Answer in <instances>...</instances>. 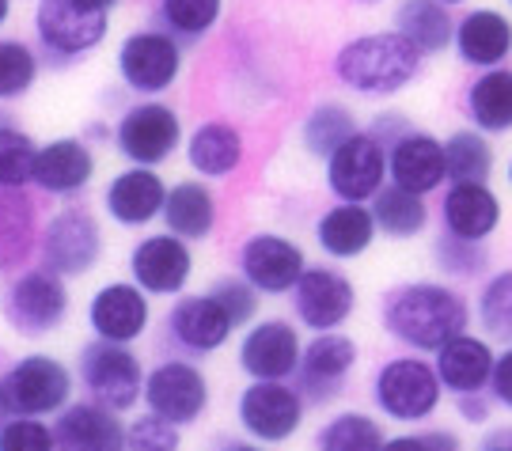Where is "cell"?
<instances>
[{"label":"cell","mask_w":512,"mask_h":451,"mask_svg":"<svg viewBox=\"0 0 512 451\" xmlns=\"http://www.w3.org/2000/svg\"><path fill=\"white\" fill-rule=\"evenodd\" d=\"M183 448V433L175 421L160 414H137L126 425V451H179Z\"/></svg>","instance_id":"43"},{"label":"cell","mask_w":512,"mask_h":451,"mask_svg":"<svg viewBox=\"0 0 512 451\" xmlns=\"http://www.w3.org/2000/svg\"><path fill=\"white\" fill-rule=\"evenodd\" d=\"M209 296L217 300L224 311H228V319L236 323V330L239 326H251L255 323V315H258V296L262 292L239 273V277H217L213 285H209Z\"/></svg>","instance_id":"44"},{"label":"cell","mask_w":512,"mask_h":451,"mask_svg":"<svg viewBox=\"0 0 512 451\" xmlns=\"http://www.w3.org/2000/svg\"><path fill=\"white\" fill-rule=\"evenodd\" d=\"M31 217L35 213H31L27 198L12 186H0V270L19 266L38 247L35 220Z\"/></svg>","instance_id":"34"},{"label":"cell","mask_w":512,"mask_h":451,"mask_svg":"<svg viewBox=\"0 0 512 451\" xmlns=\"http://www.w3.org/2000/svg\"><path fill=\"white\" fill-rule=\"evenodd\" d=\"M35 156L38 148L27 133L0 126V186L23 190L27 182L35 179Z\"/></svg>","instance_id":"41"},{"label":"cell","mask_w":512,"mask_h":451,"mask_svg":"<svg viewBox=\"0 0 512 451\" xmlns=\"http://www.w3.org/2000/svg\"><path fill=\"white\" fill-rule=\"evenodd\" d=\"M509 186H512V163H509Z\"/></svg>","instance_id":"56"},{"label":"cell","mask_w":512,"mask_h":451,"mask_svg":"<svg viewBox=\"0 0 512 451\" xmlns=\"http://www.w3.org/2000/svg\"><path fill=\"white\" fill-rule=\"evenodd\" d=\"M456 414L467 421V425H486L490 414H494V398H486V391H478V395H456Z\"/></svg>","instance_id":"48"},{"label":"cell","mask_w":512,"mask_h":451,"mask_svg":"<svg viewBox=\"0 0 512 451\" xmlns=\"http://www.w3.org/2000/svg\"><path fill=\"white\" fill-rule=\"evenodd\" d=\"M433 266L448 281H478L490 273V247L475 239H459V235L440 232L433 239Z\"/></svg>","instance_id":"39"},{"label":"cell","mask_w":512,"mask_h":451,"mask_svg":"<svg viewBox=\"0 0 512 451\" xmlns=\"http://www.w3.org/2000/svg\"><path fill=\"white\" fill-rule=\"evenodd\" d=\"M304 342L289 319H258L239 338V368L251 379H293Z\"/></svg>","instance_id":"17"},{"label":"cell","mask_w":512,"mask_h":451,"mask_svg":"<svg viewBox=\"0 0 512 451\" xmlns=\"http://www.w3.org/2000/svg\"><path fill=\"white\" fill-rule=\"evenodd\" d=\"M190 273H194L190 243L171 232L145 235L129 254V277L148 296H179L190 281Z\"/></svg>","instance_id":"18"},{"label":"cell","mask_w":512,"mask_h":451,"mask_svg":"<svg viewBox=\"0 0 512 451\" xmlns=\"http://www.w3.org/2000/svg\"><path fill=\"white\" fill-rule=\"evenodd\" d=\"M361 4H384V0H361Z\"/></svg>","instance_id":"55"},{"label":"cell","mask_w":512,"mask_h":451,"mask_svg":"<svg viewBox=\"0 0 512 451\" xmlns=\"http://www.w3.org/2000/svg\"><path fill=\"white\" fill-rule=\"evenodd\" d=\"M164 224L186 243H202L217 228V194L198 179L175 182L164 201Z\"/></svg>","instance_id":"29"},{"label":"cell","mask_w":512,"mask_h":451,"mask_svg":"<svg viewBox=\"0 0 512 451\" xmlns=\"http://www.w3.org/2000/svg\"><path fill=\"white\" fill-rule=\"evenodd\" d=\"M0 315L19 338H46L69 319V289L65 277L38 266L12 277V285L0 296Z\"/></svg>","instance_id":"5"},{"label":"cell","mask_w":512,"mask_h":451,"mask_svg":"<svg viewBox=\"0 0 512 451\" xmlns=\"http://www.w3.org/2000/svg\"><path fill=\"white\" fill-rule=\"evenodd\" d=\"M475 315H478V330L490 342L512 345V270H497L490 277H482Z\"/></svg>","instance_id":"37"},{"label":"cell","mask_w":512,"mask_h":451,"mask_svg":"<svg viewBox=\"0 0 512 451\" xmlns=\"http://www.w3.org/2000/svg\"><path fill=\"white\" fill-rule=\"evenodd\" d=\"M220 451H266V448H258V444H243V440H232V444H224Z\"/></svg>","instance_id":"51"},{"label":"cell","mask_w":512,"mask_h":451,"mask_svg":"<svg viewBox=\"0 0 512 451\" xmlns=\"http://www.w3.org/2000/svg\"><path fill=\"white\" fill-rule=\"evenodd\" d=\"M167 186L152 167H126L122 175H114L107 186V217H114V224L122 228H145L156 217H164V201H167Z\"/></svg>","instance_id":"25"},{"label":"cell","mask_w":512,"mask_h":451,"mask_svg":"<svg viewBox=\"0 0 512 451\" xmlns=\"http://www.w3.org/2000/svg\"><path fill=\"white\" fill-rule=\"evenodd\" d=\"M509 4H512V0H509Z\"/></svg>","instance_id":"58"},{"label":"cell","mask_w":512,"mask_h":451,"mask_svg":"<svg viewBox=\"0 0 512 451\" xmlns=\"http://www.w3.org/2000/svg\"><path fill=\"white\" fill-rule=\"evenodd\" d=\"M372 402L387 421L421 425L440 410L444 383H440L433 361H425L421 353L387 357L372 376Z\"/></svg>","instance_id":"3"},{"label":"cell","mask_w":512,"mask_h":451,"mask_svg":"<svg viewBox=\"0 0 512 451\" xmlns=\"http://www.w3.org/2000/svg\"><path fill=\"white\" fill-rule=\"evenodd\" d=\"M289 296H293L296 323L315 334L342 330L357 311V289L338 266H308Z\"/></svg>","instance_id":"12"},{"label":"cell","mask_w":512,"mask_h":451,"mask_svg":"<svg viewBox=\"0 0 512 451\" xmlns=\"http://www.w3.org/2000/svg\"><path fill=\"white\" fill-rule=\"evenodd\" d=\"M0 451H57L54 425L42 417H8L0 425Z\"/></svg>","instance_id":"45"},{"label":"cell","mask_w":512,"mask_h":451,"mask_svg":"<svg viewBox=\"0 0 512 451\" xmlns=\"http://www.w3.org/2000/svg\"><path fill=\"white\" fill-rule=\"evenodd\" d=\"M368 205H372L376 228H380L387 239H418V235L429 228V201H425V194L403 190V186H395V182H387L384 190L368 201Z\"/></svg>","instance_id":"33"},{"label":"cell","mask_w":512,"mask_h":451,"mask_svg":"<svg viewBox=\"0 0 512 451\" xmlns=\"http://www.w3.org/2000/svg\"><path fill=\"white\" fill-rule=\"evenodd\" d=\"M384 425L365 410H342L315 433V451H384Z\"/></svg>","instance_id":"35"},{"label":"cell","mask_w":512,"mask_h":451,"mask_svg":"<svg viewBox=\"0 0 512 451\" xmlns=\"http://www.w3.org/2000/svg\"><path fill=\"white\" fill-rule=\"evenodd\" d=\"M478 451H512V444L505 433H494V436H486V444H482Z\"/></svg>","instance_id":"49"},{"label":"cell","mask_w":512,"mask_h":451,"mask_svg":"<svg viewBox=\"0 0 512 451\" xmlns=\"http://www.w3.org/2000/svg\"><path fill=\"white\" fill-rule=\"evenodd\" d=\"M145 406L179 429L194 425L209 410V379L194 361H160L145 376Z\"/></svg>","instance_id":"14"},{"label":"cell","mask_w":512,"mask_h":451,"mask_svg":"<svg viewBox=\"0 0 512 451\" xmlns=\"http://www.w3.org/2000/svg\"><path fill=\"white\" fill-rule=\"evenodd\" d=\"M183 50L171 35L160 31H137L118 46V73L133 91L160 95L179 80Z\"/></svg>","instance_id":"16"},{"label":"cell","mask_w":512,"mask_h":451,"mask_svg":"<svg viewBox=\"0 0 512 451\" xmlns=\"http://www.w3.org/2000/svg\"><path fill=\"white\" fill-rule=\"evenodd\" d=\"M76 368H80V379L88 387V398L114 410V414H122V410L137 406L145 398V368H141L137 353L129 345L95 338L80 349Z\"/></svg>","instance_id":"7"},{"label":"cell","mask_w":512,"mask_h":451,"mask_svg":"<svg viewBox=\"0 0 512 451\" xmlns=\"http://www.w3.org/2000/svg\"><path fill=\"white\" fill-rule=\"evenodd\" d=\"M38 258L57 277H84L103 258V228L88 209H61L38 232Z\"/></svg>","instance_id":"8"},{"label":"cell","mask_w":512,"mask_h":451,"mask_svg":"<svg viewBox=\"0 0 512 451\" xmlns=\"http://www.w3.org/2000/svg\"><path fill=\"white\" fill-rule=\"evenodd\" d=\"M463 110L471 126L482 129L486 137L512 133V69H486L478 73L463 91Z\"/></svg>","instance_id":"30"},{"label":"cell","mask_w":512,"mask_h":451,"mask_svg":"<svg viewBox=\"0 0 512 451\" xmlns=\"http://www.w3.org/2000/svg\"><path fill=\"white\" fill-rule=\"evenodd\" d=\"M387 148V182L414 190V194H433L448 182V156H444V141H437L425 129L403 126L391 129V137H380Z\"/></svg>","instance_id":"9"},{"label":"cell","mask_w":512,"mask_h":451,"mask_svg":"<svg viewBox=\"0 0 512 451\" xmlns=\"http://www.w3.org/2000/svg\"><path fill=\"white\" fill-rule=\"evenodd\" d=\"M76 4H80V8H88V12H103V16H107L118 0H76Z\"/></svg>","instance_id":"50"},{"label":"cell","mask_w":512,"mask_h":451,"mask_svg":"<svg viewBox=\"0 0 512 451\" xmlns=\"http://www.w3.org/2000/svg\"><path fill=\"white\" fill-rule=\"evenodd\" d=\"M308 270L304 247L277 232H258L239 247V273L255 285L262 296H285Z\"/></svg>","instance_id":"15"},{"label":"cell","mask_w":512,"mask_h":451,"mask_svg":"<svg viewBox=\"0 0 512 451\" xmlns=\"http://www.w3.org/2000/svg\"><path fill=\"white\" fill-rule=\"evenodd\" d=\"M57 451H126V425L99 402H69L54 421Z\"/></svg>","instance_id":"26"},{"label":"cell","mask_w":512,"mask_h":451,"mask_svg":"<svg viewBox=\"0 0 512 451\" xmlns=\"http://www.w3.org/2000/svg\"><path fill=\"white\" fill-rule=\"evenodd\" d=\"M497 353L490 338L482 334H459L448 345H440L433 353V368H437L440 383L448 395H478V391H490V376H494Z\"/></svg>","instance_id":"23"},{"label":"cell","mask_w":512,"mask_h":451,"mask_svg":"<svg viewBox=\"0 0 512 451\" xmlns=\"http://www.w3.org/2000/svg\"><path fill=\"white\" fill-rule=\"evenodd\" d=\"M387 186V148L376 133H353L327 160V190L338 201H372Z\"/></svg>","instance_id":"13"},{"label":"cell","mask_w":512,"mask_h":451,"mask_svg":"<svg viewBox=\"0 0 512 451\" xmlns=\"http://www.w3.org/2000/svg\"><path fill=\"white\" fill-rule=\"evenodd\" d=\"M505 436H509V444H512V429H509V433H505Z\"/></svg>","instance_id":"57"},{"label":"cell","mask_w":512,"mask_h":451,"mask_svg":"<svg viewBox=\"0 0 512 451\" xmlns=\"http://www.w3.org/2000/svg\"><path fill=\"white\" fill-rule=\"evenodd\" d=\"M471 315L463 292L444 281H406L380 296V326L410 353H437L440 345L467 334Z\"/></svg>","instance_id":"1"},{"label":"cell","mask_w":512,"mask_h":451,"mask_svg":"<svg viewBox=\"0 0 512 451\" xmlns=\"http://www.w3.org/2000/svg\"><path fill=\"white\" fill-rule=\"evenodd\" d=\"M35 76H38L35 54H31L23 42L4 38V42H0V99H19V95H27L31 84H35Z\"/></svg>","instance_id":"42"},{"label":"cell","mask_w":512,"mask_h":451,"mask_svg":"<svg viewBox=\"0 0 512 451\" xmlns=\"http://www.w3.org/2000/svg\"><path fill=\"white\" fill-rule=\"evenodd\" d=\"M73 398V372L50 353L19 357L0 372V406L8 417L61 414Z\"/></svg>","instance_id":"4"},{"label":"cell","mask_w":512,"mask_h":451,"mask_svg":"<svg viewBox=\"0 0 512 451\" xmlns=\"http://www.w3.org/2000/svg\"><path fill=\"white\" fill-rule=\"evenodd\" d=\"M308 398L289 379H251L236 402L239 429L258 444H285L304 425Z\"/></svg>","instance_id":"6"},{"label":"cell","mask_w":512,"mask_h":451,"mask_svg":"<svg viewBox=\"0 0 512 451\" xmlns=\"http://www.w3.org/2000/svg\"><path fill=\"white\" fill-rule=\"evenodd\" d=\"M8 12H12V0H0V23L8 19Z\"/></svg>","instance_id":"52"},{"label":"cell","mask_w":512,"mask_h":451,"mask_svg":"<svg viewBox=\"0 0 512 451\" xmlns=\"http://www.w3.org/2000/svg\"><path fill=\"white\" fill-rule=\"evenodd\" d=\"M224 0H160L164 23L183 38H202L217 27Z\"/></svg>","instance_id":"40"},{"label":"cell","mask_w":512,"mask_h":451,"mask_svg":"<svg viewBox=\"0 0 512 451\" xmlns=\"http://www.w3.org/2000/svg\"><path fill=\"white\" fill-rule=\"evenodd\" d=\"M353 133H357V118H353V110L342 107V103H319V107L304 118L300 141H304V148H308L311 156L330 160V152L346 145Z\"/></svg>","instance_id":"38"},{"label":"cell","mask_w":512,"mask_h":451,"mask_svg":"<svg viewBox=\"0 0 512 451\" xmlns=\"http://www.w3.org/2000/svg\"><path fill=\"white\" fill-rule=\"evenodd\" d=\"M384 451H463V440L452 429H425V433L387 436Z\"/></svg>","instance_id":"46"},{"label":"cell","mask_w":512,"mask_h":451,"mask_svg":"<svg viewBox=\"0 0 512 451\" xmlns=\"http://www.w3.org/2000/svg\"><path fill=\"white\" fill-rule=\"evenodd\" d=\"M444 156H448V182H490L494 175V145L475 126L456 129L444 141Z\"/></svg>","instance_id":"36"},{"label":"cell","mask_w":512,"mask_h":451,"mask_svg":"<svg viewBox=\"0 0 512 451\" xmlns=\"http://www.w3.org/2000/svg\"><path fill=\"white\" fill-rule=\"evenodd\" d=\"M501 228V198L490 182H448L440 198V232L486 243Z\"/></svg>","instance_id":"22"},{"label":"cell","mask_w":512,"mask_h":451,"mask_svg":"<svg viewBox=\"0 0 512 451\" xmlns=\"http://www.w3.org/2000/svg\"><path fill=\"white\" fill-rule=\"evenodd\" d=\"M186 163L202 179H228L243 163V137L232 122H202L186 141Z\"/></svg>","instance_id":"31"},{"label":"cell","mask_w":512,"mask_h":451,"mask_svg":"<svg viewBox=\"0 0 512 451\" xmlns=\"http://www.w3.org/2000/svg\"><path fill=\"white\" fill-rule=\"evenodd\" d=\"M232 330H236V323L228 319V311L209 292L179 296L175 307L167 311V334L190 357H209V353L224 349Z\"/></svg>","instance_id":"19"},{"label":"cell","mask_w":512,"mask_h":451,"mask_svg":"<svg viewBox=\"0 0 512 451\" xmlns=\"http://www.w3.org/2000/svg\"><path fill=\"white\" fill-rule=\"evenodd\" d=\"M376 235H380V228L372 217V205H365V201H334L315 220V243L334 262H353V258L368 254Z\"/></svg>","instance_id":"24"},{"label":"cell","mask_w":512,"mask_h":451,"mask_svg":"<svg viewBox=\"0 0 512 451\" xmlns=\"http://www.w3.org/2000/svg\"><path fill=\"white\" fill-rule=\"evenodd\" d=\"M490 398L501 410H512V345L497 353L494 376H490Z\"/></svg>","instance_id":"47"},{"label":"cell","mask_w":512,"mask_h":451,"mask_svg":"<svg viewBox=\"0 0 512 451\" xmlns=\"http://www.w3.org/2000/svg\"><path fill=\"white\" fill-rule=\"evenodd\" d=\"M114 145L137 167H160L183 145V122L167 103H137L118 118Z\"/></svg>","instance_id":"10"},{"label":"cell","mask_w":512,"mask_h":451,"mask_svg":"<svg viewBox=\"0 0 512 451\" xmlns=\"http://www.w3.org/2000/svg\"><path fill=\"white\" fill-rule=\"evenodd\" d=\"M395 31L421 57L444 54L448 46H456V23H452L448 4H440V0H403L395 8Z\"/></svg>","instance_id":"32"},{"label":"cell","mask_w":512,"mask_h":451,"mask_svg":"<svg viewBox=\"0 0 512 451\" xmlns=\"http://www.w3.org/2000/svg\"><path fill=\"white\" fill-rule=\"evenodd\" d=\"M421 54L399 31H372L346 42L334 57V76L365 99H387L418 80Z\"/></svg>","instance_id":"2"},{"label":"cell","mask_w":512,"mask_h":451,"mask_svg":"<svg viewBox=\"0 0 512 451\" xmlns=\"http://www.w3.org/2000/svg\"><path fill=\"white\" fill-rule=\"evenodd\" d=\"M148 292L137 281H110L88 304V326L95 338L133 345L148 330Z\"/></svg>","instance_id":"21"},{"label":"cell","mask_w":512,"mask_h":451,"mask_svg":"<svg viewBox=\"0 0 512 451\" xmlns=\"http://www.w3.org/2000/svg\"><path fill=\"white\" fill-rule=\"evenodd\" d=\"M4 421H8V414H4V406H0V425H4Z\"/></svg>","instance_id":"54"},{"label":"cell","mask_w":512,"mask_h":451,"mask_svg":"<svg viewBox=\"0 0 512 451\" xmlns=\"http://www.w3.org/2000/svg\"><path fill=\"white\" fill-rule=\"evenodd\" d=\"M440 4H467V0H440Z\"/></svg>","instance_id":"53"},{"label":"cell","mask_w":512,"mask_h":451,"mask_svg":"<svg viewBox=\"0 0 512 451\" xmlns=\"http://www.w3.org/2000/svg\"><path fill=\"white\" fill-rule=\"evenodd\" d=\"M456 54L471 69H497L512 54V23L494 8H475L456 23Z\"/></svg>","instance_id":"28"},{"label":"cell","mask_w":512,"mask_h":451,"mask_svg":"<svg viewBox=\"0 0 512 451\" xmlns=\"http://www.w3.org/2000/svg\"><path fill=\"white\" fill-rule=\"evenodd\" d=\"M35 27L38 38L46 42V50H54L61 57L88 54L107 38V16L80 8L76 0H38Z\"/></svg>","instance_id":"20"},{"label":"cell","mask_w":512,"mask_h":451,"mask_svg":"<svg viewBox=\"0 0 512 451\" xmlns=\"http://www.w3.org/2000/svg\"><path fill=\"white\" fill-rule=\"evenodd\" d=\"M95 175V156L92 148L76 137H57L50 145L38 148L35 156V186L42 194H54V198H73L80 194Z\"/></svg>","instance_id":"27"},{"label":"cell","mask_w":512,"mask_h":451,"mask_svg":"<svg viewBox=\"0 0 512 451\" xmlns=\"http://www.w3.org/2000/svg\"><path fill=\"white\" fill-rule=\"evenodd\" d=\"M361 349L357 342L342 334V330H327V334H315L304 345V357L296 368V391L308 398L311 406H327L334 398L346 391L349 376L357 368Z\"/></svg>","instance_id":"11"}]
</instances>
